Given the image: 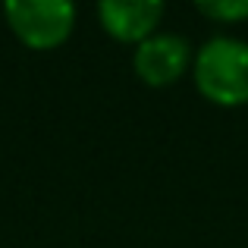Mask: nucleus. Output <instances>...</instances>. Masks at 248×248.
I'll return each instance as SVG.
<instances>
[{
	"instance_id": "1",
	"label": "nucleus",
	"mask_w": 248,
	"mask_h": 248,
	"mask_svg": "<svg viewBox=\"0 0 248 248\" xmlns=\"http://www.w3.org/2000/svg\"><path fill=\"white\" fill-rule=\"evenodd\" d=\"M192 79L198 94L214 107L248 104V41L232 35H214L195 50Z\"/></svg>"
},
{
	"instance_id": "2",
	"label": "nucleus",
	"mask_w": 248,
	"mask_h": 248,
	"mask_svg": "<svg viewBox=\"0 0 248 248\" xmlns=\"http://www.w3.org/2000/svg\"><path fill=\"white\" fill-rule=\"evenodd\" d=\"M3 19L29 50H57L76 29V6L69 0H10Z\"/></svg>"
},
{
	"instance_id": "3",
	"label": "nucleus",
	"mask_w": 248,
	"mask_h": 248,
	"mask_svg": "<svg viewBox=\"0 0 248 248\" xmlns=\"http://www.w3.org/2000/svg\"><path fill=\"white\" fill-rule=\"evenodd\" d=\"M195 47L176 31H157L132 50V73L148 88H170L192 76Z\"/></svg>"
},
{
	"instance_id": "4",
	"label": "nucleus",
	"mask_w": 248,
	"mask_h": 248,
	"mask_svg": "<svg viewBox=\"0 0 248 248\" xmlns=\"http://www.w3.org/2000/svg\"><path fill=\"white\" fill-rule=\"evenodd\" d=\"M164 13V3L157 0H104L97 3V22L113 41L139 47L141 41L157 35Z\"/></svg>"
},
{
	"instance_id": "5",
	"label": "nucleus",
	"mask_w": 248,
	"mask_h": 248,
	"mask_svg": "<svg viewBox=\"0 0 248 248\" xmlns=\"http://www.w3.org/2000/svg\"><path fill=\"white\" fill-rule=\"evenodd\" d=\"M195 13L220 25H239L248 19V0H201L195 3Z\"/></svg>"
}]
</instances>
